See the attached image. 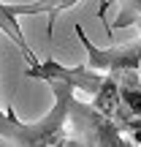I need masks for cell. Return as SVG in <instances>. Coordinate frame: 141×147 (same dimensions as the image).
I'll list each match as a JSON object with an SVG mask.
<instances>
[{"label":"cell","mask_w":141,"mask_h":147,"mask_svg":"<svg viewBox=\"0 0 141 147\" xmlns=\"http://www.w3.org/2000/svg\"><path fill=\"white\" fill-rule=\"evenodd\" d=\"M25 76L30 79H41V82H60V84H68L71 90H82V93L95 95L100 90V84L106 82L103 74L92 71L87 63L84 65H63L60 60L46 57V60H38L35 65H27Z\"/></svg>","instance_id":"obj_2"},{"label":"cell","mask_w":141,"mask_h":147,"mask_svg":"<svg viewBox=\"0 0 141 147\" xmlns=\"http://www.w3.org/2000/svg\"><path fill=\"white\" fill-rule=\"evenodd\" d=\"M117 3H120V0H103L100 8H98V16H100V19H106V11H109L111 5H117Z\"/></svg>","instance_id":"obj_7"},{"label":"cell","mask_w":141,"mask_h":147,"mask_svg":"<svg viewBox=\"0 0 141 147\" xmlns=\"http://www.w3.org/2000/svg\"><path fill=\"white\" fill-rule=\"evenodd\" d=\"M79 44L87 49V65L92 71L103 74V76H122L128 71H141V38L130 44H117V47H106L100 49L98 44H92V38L87 36L82 25L73 27Z\"/></svg>","instance_id":"obj_1"},{"label":"cell","mask_w":141,"mask_h":147,"mask_svg":"<svg viewBox=\"0 0 141 147\" xmlns=\"http://www.w3.org/2000/svg\"><path fill=\"white\" fill-rule=\"evenodd\" d=\"M122 109V95L120 84L114 76H106V82L100 84V90L92 95V112H98L100 117H114Z\"/></svg>","instance_id":"obj_5"},{"label":"cell","mask_w":141,"mask_h":147,"mask_svg":"<svg viewBox=\"0 0 141 147\" xmlns=\"http://www.w3.org/2000/svg\"><path fill=\"white\" fill-rule=\"evenodd\" d=\"M120 8H117V16L111 22V33L122 30V27H133L141 22V0H120Z\"/></svg>","instance_id":"obj_6"},{"label":"cell","mask_w":141,"mask_h":147,"mask_svg":"<svg viewBox=\"0 0 141 147\" xmlns=\"http://www.w3.org/2000/svg\"><path fill=\"white\" fill-rule=\"evenodd\" d=\"M136 27H138V30H141V22H138V25H136Z\"/></svg>","instance_id":"obj_8"},{"label":"cell","mask_w":141,"mask_h":147,"mask_svg":"<svg viewBox=\"0 0 141 147\" xmlns=\"http://www.w3.org/2000/svg\"><path fill=\"white\" fill-rule=\"evenodd\" d=\"M0 33H5V38H11V41L16 44V49L25 55L27 65L38 63L35 52L30 49V44H27L25 33H22V27H19V16H16V11H14V3H3V0H0Z\"/></svg>","instance_id":"obj_3"},{"label":"cell","mask_w":141,"mask_h":147,"mask_svg":"<svg viewBox=\"0 0 141 147\" xmlns=\"http://www.w3.org/2000/svg\"><path fill=\"white\" fill-rule=\"evenodd\" d=\"M82 0H35V3H14L16 16H35V14H46L49 16V33L54 30V19L63 11L79 5Z\"/></svg>","instance_id":"obj_4"}]
</instances>
